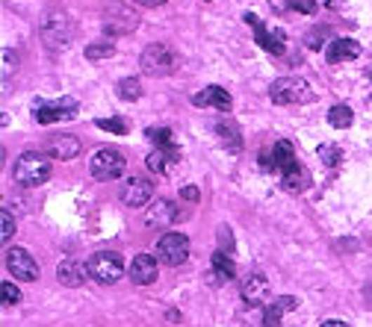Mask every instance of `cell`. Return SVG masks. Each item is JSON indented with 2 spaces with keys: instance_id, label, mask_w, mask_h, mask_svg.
I'll use <instances>...</instances> for the list:
<instances>
[{
  "instance_id": "9c48e42d",
  "label": "cell",
  "mask_w": 372,
  "mask_h": 327,
  "mask_svg": "<svg viewBox=\"0 0 372 327\" xmlns=\"http://www.w3.org/2000/svg\"><path fill=\"white\" fill-rule=\"evenodd\" d=\"M157 260L166 265H183L190 260V239L183 233H166L157 242Z\"/></svg>"
},
{
  "instance_id": "5bb4252c",
  "label": "cell",
  "mask_w": 372,
  "mask_h": 327,
  "mask_svg": "<svg viewBox=\"0 0 372 327\" xmlns=\"http://www.w3.org/2000/svg\"><path fill=\"white\" fill-rule=\"evenodd\" d=\"M178 221V207L171 201H154L145 212V227H151V230H166V227H171Z\"/></svg>"
},
{
  "instance_id": "1f68e13d",
  "label": "cell",
  "mask_w": 372,
  "mask_h": 327,
  "mask_svg": "<svg viewBox=\"0 0 372 327\" xmlns=\"http://www.w3.org/2000/svg\"><path fill=\"white\" fill-rule=\"evenodd\" d=\"M290 4V9H295V12H305V15H313L317 12V0H287Z\"/></svg>"
},
{
  "instance_id": "ac0fdd59",
  "label": "cell",
  "mask_w": 372,
  "mask_h": 327,
  "mask_svg": "<svg viewBox=\"0 0 372 327\" xmlns=\"http://www.w3.org/2000/svg\"><path fill=\"white\" fill-rule=\"evenodd\" d=\"M56 277H60V283L62 286H83L86 283V277H92L89 274V265L86 263H80V260H65V263H60V268H56Z\"/></svg>"
},
{
  "instance_id": "d6a6232c",
  "label": "cell",
  "mask_w": 372,
  "mask_h": 327,
  "mask_svg": "<svg viewBox=\"0 0 372 327\" xmlns=\"http://www.w3.org/2000/svg\"><path fill=\"white\" fill-rule=\"evenodd\" d=\"M18 301H21V292H18L15 283H4V304L12 307V304H18Z\"/></svg>"
},
{
  "instance_id": "2e32d148",
  "label": "cell",
  "mask_w": 372,
  "mask_h": 327,
  "mask_svg": "<svg viewBox=\"0 0 372 327\" xmlns=\"http://www.w3.org/2000/svg\"><path fill=\"white\" fill-rule=\"evenodd\" d=\"M151 197H154V183L145 177H131L127 186L121 189V201L127 207H145Z\"/></svg>"
},
{
  "instance_id": "d590c367",
  "label": "cell",
  "mask_w": 372,
  "mask_h": 327,
  "mask_svg": "<svg viewBox=\"0 0 372 327\" xmlns=\"http://www.w3.org/2000/svg\"><path fill=\"white\" fill-rule=\"evenodd\" d=\"M186 201H198V186H183V192H180Z\"/></svg>"
},
{
  "instance_id": "e575fe53",
  "label": "cell",
  "mask_w": 372,
  "mask_h": 327,
  "mask_svg": "<svg viewBox=\"0 0 372 327\" xmlns=\"http://www.w3.org/2000/svg\"><path fill=\"white\" fill-rule=\"evenodd\" d=\"M12 233H15V221H12V212L4 209V242H9Z\"/></svg>"
},
{
  "instance_id": "7a4b0ae2",
  "label": "cell",
  "mask_w": 372,
  "mask_h": 327,
  "mask_svg": "<svg viewBox=\"0 0 372 327\" xmlns=\"http://www.w3.org/2000/svg\"><path fill=\"white\" fill-rule=\"evenodd\" d=\"M48 177H51V162H48L45 153L27 151L15 160V165H12V180H15L18 186H24V189L41 186Z\"/></svg>"
},
{
  "instance_id": "9a60e30c",
  "label": "cell",
  "mask_w": 372,
  "mask_h": 327,
  "mask_svg": "<svg viewBox=\"0 0 372 327\" xmlns=\"http://www.w3.org/2000/svg\"><path fill=\"white\" fill-rule=\"evenodd\" d=\"M160 260H154L151 253H139V257L131 260V268H127V274H131L133 283H139V286H151V283L157 280V272H160V265H157Z\"/></svg>"
},
{
  "instance_id": "f35d334b",
  "label": "cell",
  "mask_w": 372,
  "mask_h": 327,
  "mask_svg": "<svg viewBox=\"0 0 372 327\" xmlns=\"http://www.w3.org/2000/svg\"><path fill=\"white\" fill-rule=\"evenodd\" d=\"M319 327H349V324H346V321H334V319H331V321H322Z\"/></svg>"
},
{
  "instance_id": "e0dca14e",
  "label": "cell",
  "mask_w": 372,
  "mask_h": 327,
  "mask_svg": "<svg viewBox=\"0 0 372 327\" xmlns=\"http://www.w3.org/2000/svg\"><path fill=\"white\" fill-rule=\"evenodd\" d=\"M298 301L290 295H281V298H272V301L263 304V327H281V319L287 316L290 309H295Z\"/></svg>"
},
{
  "instance_id": "836d02e7",
  "label": "cell",
  "mask_w": 372,
  "mask_h": 327,
  "mask_svg": "<svg viewBox=\"0 0 372 327\" xmlns=\"http://www.w3.org/2000/svg\"><path fill=\"white\" fill-rule=\"evenodd\" d=\"M12 74H15V53H12V48L4 50V80H9Z\"/></svg>"
},
{
  "instance_id": "5b68a950",
  "label": "cell",
  "mask_w": 372,
  "mask_h": 327,
  "mask_svg": "<svg viewBox=\"0 0 372 327\" xmlns=\"http://www.w3.org/2000/svg\"><path fill=\"white\" fill-rule=\"evenodd\" d=\"M86 265H89L92 280L104 283V286L119 283L124 277V260H121V253H116V251H98V253H92V257L86 260Z\"/></svg>"
},
{
  "instance_id": "4316f807",
  "label": "cell",
  "mask_w": 372,
  "mask_h": 327,
  "mask_svg": "<svg viewBox=\"0 0 372 327\" xmlns=\"http://www.w3.org/2000/svg\"><path fill=\"white\" fill-rule=\"evenodd\" d=\"M116 92H119L121 101H139V97H142V83L136 77H127L116 86Z\"/></svg>"
},
{
  "instance_id": "277c9868",
  "label": "cell",
  "mask_w": 372,
  "mask_h": 327,
  "mask_svg": "<svg viewBox=\"0 0 372 327\" xmlns=\"http://www.w3.org/2000/svg\"><path fill=\"white\" fill-rule=\"evenodd\" d=\"M269 97H272V104H278V106L307 104V101H313V89L302 77H278L269 86Z\"/></svg>"
},
{
  "instance_id": "d4e9b609",
  "label": "cell",
  "mask_w": 372,
  "mask_h": 327,
  "mask_svg": "<svg viewBox=\"0 0 372 327\" xmlns=\"http://www.w3.org/2000/svg\"><path fill=\"white\" fill-rule=\"evenodd\" d=\"M352 121H354V112L346 104H337L328 112V124L337 127V130H346V127H352Z\"/></svg>"
},
{
  "instance_id": "484cf974",
  "label": "cell",
  "mask_w": 372,
  "mask_h": 327,
  "mask_svg": "<svg viewBox=\"0 0 372 327\" xmlns=\"http://www.w3.org/2000/svg\"><path fill=\"white\" fill-rule=\"evenodd\" d=\"M213 272H219L225 280H231L237 274V265L231 260V253H225V251H216L213 253Z\"/></svg>"
},
{
  "instance_id": "cb8c5ba5",
  "label": "cell",
  "mask_w": 372,
  "mask_h": 327,
  "mask_svg": "<svg viewBox=\"0 0 372 327\" xmlns=\"http://www.w3.org/2000/svg\"><path fill=\"white\" fill-rule=\"evenodd\" d=\"M216 133L231 151H242V133H239V127L231 118H219L216 121Z\"/></svg>"
},
{
  "instance_id": "8d00e7d4",
  "label": "cell",
  "mask_w": 372,
  "mask_h": 327,
  "mask_svg": "<svg viewBox=\"0 0 372 327\" xmlns=\"http://www.w3.org/2000/svg\"><path fill=\"white\" fill-rule=\"evenodd\" d=\"M136 4H139V6H163L166 0H136Z\"/></svg>"
},
{
  "instance_id": "7c38bea8",
  "label": "cell",
  "mask_w": 372,
  "mask_h": 327,
  "mask_svg": "<svg viewBox=\"0 0 372 327\" xmlns=\"http://www.w3.org/2000/svg\"><path fill=\"white\" fill-rule=\"evenodd\" d=\"M246 24H251L254 27V39H257V45H260L263 50H269V53H275V56H281L284 53V33L281 30H269V27L254 15V12H248L246 15Z\"/></svg>"
},
{
  "instance_id": "7402d4cb",
  "label": "cell",
  "mask_w": 372,
  "mask_h": 327,
  "mask_svg": "<svg viewBox=\"0 0 372 327\" xmlns=\"http://www.w3.org/2000/svg\"><path fill=\"white\" fill-rule=\"evenodd\" d=\"M192 104L195 106H216V109L227 112L234 101H231V95H227L222 86H207V89H201V92L192 97Z\"/></svg>"
},
{
  "instance_id": "8fae6325",
  "label": "cell",
  "mask_w": 372,
  "mask_h": 327,
  "mask_svg": "<svg viewBox=\"0 0 372 327\" xmlns=\"http://www.w3.org/2000/svg\"><path fill=\"white\" fill-rule=\"evenodd\" d=\"M293 162H298L295 160V151H293V145L290 141H275L272 145V151H263L260 153V165H263V172H284V168H290Z\"/></svg>"
},
{
  "instance_id": "83f0119b",
  "label": "cell",
  "mask_w": 372,
  "mask_h": 327,
  "mask_svg": "<svg viewBox=\"0 0 372 327\" xmlns=\"http://www.w3.org/2000/svg\"><path fill=\"white\" fill-rule=\"evenodd\" d=\"M145 136L157 141V148H175V141H171V130H168V127H148Z\"/></svg>"
},
{
  "instance_id": "4dcf8cb0",
  "label": "cell",
  "mask_w": 372,
  "mask_h": 327,
  "mask_svg": "<svg viewBox=\"0 0 372 327\" xmlns=\"http://www.w3.org/2000/svg\"><path fill=\"white\" fill-rule=\"evenodd\" d=\"M95 127H101V130H107V133H116V136H124L127 133V124L121 118H98Z\"/></svg>"
},
{
  "instance_id": "3957f363",
  "label": "cell",
  "mask_w": 372,
  "mask_h": 327,
  "mask_svg": "<svg viewBox=\"0 0 372 327\" xmlns=\"http://www.w3.org/2000/svg\"><path fill=\"white\" fill-rule=\"evenodd\" d=\"M178 62H180L178 50L171 48V45H163V41H154V45H148L145 50H142V56H139L142 71H145V74H151V77H166V74H171V71L178 68Z\"/></svg>"
},
{
  "instance_id": "44dd1931",
  "label": "cell",
  "mask_w": 372,
  "mask_h": 327,
  "mask_svg": "<svg viewBox=\"0 0 372 327\" xmlns=\"http://www.w3.org/2000/svg\"><path fill=\"white\" fill-rule=\"evenodd\" d=\"M48 153L53 156V160H74V156L80 153V141L74 136H51L48 139Z\"/></svg>"
},
{
  "instance_id": "6da1fadb",
  "label": "cell",
  "mask_w": 372,
  "mask_h": 327,
  "mask_svg": "<svg viewBox=\"0 0 372 327\" xmlns=\"http://www.w3.org/2000/svg\"><path fill=\"white\" fill-rule=\"evenodd\" d=\"M39 33H41V41H45L51 50H65L71 45V39H74V24H71L68 12L48 9L45 15H41Z\"/></svg>"
},
{
  "instance_id": "ba28073f",
  "label": "cell",
  "mask_w": 372,
  "mask_h": 327,
  "mask_svg": "<svg viewBox=\"0 0 372 327\" xmlns=\"http://www.w3.org/2000/svg\"><path fill=\"white\" fill-rule=\"evenodd\" d=\"M124 156L119 151H112V148H104V151H98L92 156V162H89V172L95 180H101V183H109V180H116L124 174Z\"/></svg>"
},
{
  "instance_id": "d6986e66",
  "label": "cell",
  "mask_w": 372,
  "mask_h": 327,
  "mask_svg": "<svg viewBox=\"0 0 372 327\" xmlns=\"http://www.w3.org/2000/svg\"><path fill=\"white\" fill-rule=\"evenodd\" d=\"M354 56H361V45H357L354 39H334L331 45L325 48V60L337 65V62H349Z\"/></svg>"
},
{
  "instance_id": "30bf717a",
  "label": "cell",
  "mask_w": 372,
  "mask_h": 327,
  "mask_svg": "<svg viewBox=\"0 0 372 327\" xmlns=\"http://www.w3.org/2000/svg\"><path fill=\"white\" fill-rule=\"evenodd\" d=\"M6 268L12 272V277H15V280H24V283L39 280V274H41V268H39L36 257H33L30 251H24V248H9V251H6Z\"/></svg>"
},
{
  "instance_id": "603a6c76",
  "label": "cell",
  "mask_w": 372,
  "mask_h": 327,
  "mask_svg": "<svg viewBox=\"0 0 372 327\" xmlns=\"http://www.w3.org/2000/svg\"><path fill=\"white\" fill-rule=\"evenodd\" d=\"M281 183H284V189H287V192H305L307 183H310V174L298 162H293L290 168H284V172H281Z\"/></svg>"
},
{
  "instance_id": "74e56055",
  "label": "cell",
  "mask_w": 372,
  "mask_h": 327,
  "mask_svg": "<svg viewBox=\"0 0 372 327\" xmlns=\"http://www.w3.org/2000/svg\"><path fill=\"white\" fill-rule=\"evenodd\" d=\"M269 4H272V6H275L278 12H287V9H290V4H284V0H269Z\"/></svg>"
},
{
  "instance_id": "ffe728a7",
  "label": "cell",
  "mask_w": 372,
  "mask_h": 327,
  "mask_svg": "<svg viewBox=\"0 0 372 327\" xmlns=\"http://www.w3.org/2000/svg\"><path fill=\"white\" fill-rule=\"evenodd\" d=\"M145 165L151 168L154 174L168 177L171 172H175V165H178V151H175V148H157L154 153H148Z\"/></svg>"
},
{
  "instance_id": "52a82bcc",
  "label": "cell",
  "mask_w": 372,
  "mask_h": 327,
  "mask_svg": "<svg viewBox=\"0 0 372 327\" xmlns=\"http://www.w3.org/2000/svg\"><path fill=\"white\" fill-rule=\"evenodd\" d=\"M101 27L109 36H127L139 27V15H136V9H131L127 4H109L104 9V24Z\"/></svg>"
},
{
  "instance_id": "f546056e",
  "label": "cell",
  "mask_w": 372,
  "mask_h": 327,
  "mask_svg": "<svg viewBox=\"0 0 372 327\" xmlns=\"http://www.w3.org/2000/svg\"><path fill=\"white\" fill-rule=\"evenodd\" d=\"M317 153H319V160H322L328 168H334V165H340V162H343V151H340L337 145H322Z\"/></svg>"
},
{
  "instance_id": "8992f818",
  "label": "cell",
  "mask_w": 372,
  "mask_h": 327,
  "mask_svg": "<svg viewBox=\"0 0 372 327\" xmlns=\"http://www.w3.org/2000/svg\"><path fill=\"white\" fill-rule=\"evenodd\" d=\"M77 101L74 97H56V101H36L33 104V116L39 124H53V121H71V118H77Z\"/></svg>"
},
{
  "instance_id": "4fadbf2b",
  "label": "cell",
  "mask_w": 372,
  "mask_h": 327,
  "mask_svg": "<svg viewBox=\"0 0 372 327\" xmlns=\"http://www.w3.org/2000/svg\"><path fill=\"white\" fill-rule=\"evenodd\" d=\"M239 295H242V301L251 304V307L266 304V298H269V280H266V274H260V272L246 274V277H242V283H239Z\"/></svg>"
},
{
  "instance_id": "f1b7e54d",
  "label": "cell",
  "mask_w": 372,
  "mask_h": 327,
  "mask_svg": "<svg viewBox=\"0 0 372 327\" xmlns=\"http://www.w3.org/2000/svg\"><path fill=\"white\" fill-rule=\"evenodd\" d=\"M112 53H116V48H112L109 45V41H95V45H89V48H86V56H89V60H109V56Z\"/></svg>"
}]
</instances>
